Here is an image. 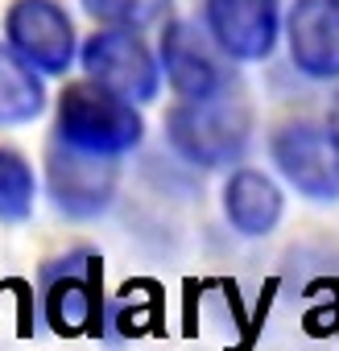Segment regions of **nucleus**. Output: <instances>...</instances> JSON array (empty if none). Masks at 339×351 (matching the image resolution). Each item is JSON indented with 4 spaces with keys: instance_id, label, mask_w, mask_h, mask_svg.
<instances>
[{
    "instance_id": "f257e3e1",
    "label": "nucleus",
    "mask_w": 339,
    "mask_h": 351,
    "mask_svg": "<svg viewBox=\"0 0 339 351\" xmlns=\"http://www.w3.org/2000/svg\"><path fill=\"white\" fill-rule=\"evenodd\" d=\"M54 136L100 157H124L145 141V120L137 104L95 79L67 83L54 112Z\"/></svg>"
},
{
    "instance_id": "f03ea898",
    "label": "nucleus",
    "mask_w": 339,
    "mask_h": 351,
    "mask_svg": "<svg viewBox=\"0 0 339 351\" xmlns=\"http://www.w3.org/2000/svg\"><path fill=\"white\" fill-rule=\"evenodd\" d=\"M253 112L248 99L236 91V83L211 99H183L165 112V136L178 157L203 169L232 165L248 149Z\"/></svg>"
},
{
    "instance_id": "7ed1b4c3",
    "label": "nucleus",
    "mask_w": 339,
    "mask_h": 351,
    "mask_svg": "<svg viewBox=\"0 0 339 351\" xmlns=\"http://www.w3.org/2000/svg\"><path fill=\"white\" fill-rule=\"evenodd\" d=\"M104 261L95 252H71L46 273L42 318L54 335H104Z\"/></svg>"
},
{
    "instance_id": "20e7f679",
    "label": "nucleus",
    "mask_w": 339,
    "mask_h": 351,
    "mask_svg": "<svg viewBox=\"0 0 339 351\" xmlns=\"http://www.w3.org/2000/svg\"><path fill=\"white\" fill-rule=\"evenodd\" d=\"M269 157L277 173L310 203H335L339 199V141L327 124L314 120H290L273 128Z\"/></svg>"
},
{
    "instance_id": "39448f33",
    "label": "nucleus",
    "mask_w": 339,
    "mask_h": 351,
    "mask_svg": "<svg viewBox=\"0 0 339 351\" xmlns=\"http://www.w3.org/2000/svg\"><path fill=\"white\" fill-rule=\"evenodd\" d=\"M79 62L87 71V79L128 95L132 104H149L157 99V87H161V66L153 58V50L145 46L141 29H116V25H104L95 29L83 50H79Z\"/></svg>"
},
{
    "instance_id": "423d86ee",
    "label": "nucleus",
    "mask_w": 339,
    "mask_h": 351,
    "mask_svg": "<svg viewBox=\"0 0 339 351\" xmlns=\"http://www.w3.org/2000/svg\"><path fill=\"white\" fill-rule=\"evenodd\" d=\"M161 71L178 99H211L236 83L228 54L220 50L211 29H199L195 21H170L161 29Z\"/></svg>"
},
{
    "instance_id": "0eeeda50",
    "label": "nucleus",
    "mask_w": 339,
    "mask_h": 351,
    "mask_svg": "<svg viewBox=\"0 0 339 351\" xmlns=\"http://www.w3.org/2000/svg\"><path fill=\"white\" fill-rule=\"evenodd\" d=\"M46 186H50V199L62 215L91 219V215L108 211V203L116 195V157L83 153V149L50 136V145H46Z\"/></svg>"
},
{
    "instance_id": "6e6552de",
    "label": "nucleus",
    "mask_w": 339,
    "mask_h": 351,
    "mask_svg": "<svg viewBox=\"0 0 339 351\" xmlns=\"http://www.w3.org/2000/svg\"><path fill=\"white\" fill-rule=\"evenodd\" d=\"M5 42L42 75H67L75 66V21L58 0H13L5 13Z\"/></svg>"
},
{
    "instance_id": "1a4fd4ad",
    "label": "nucleus",
    "mask_w": 339,
    "mask_h": 351,
    "mask_svg": "<svg viewBox=\"0 0 339 351\" xmlns=\"http://www.w3.org/2000/svg\"><path fill=\"white\" fill-rule=\"evenodd\" d=\"M203 21L220 50L236 62H265L281 38L277 0H207Z\"/></svg>"
},
{
    "instance_id": "9d476101",
    "label": "nucleus",
    "mask_w": 339,
    "mask_h": 351,
    "mask_svg": "<svg viewBox=\"0 0 339 351\" xmlns=\"http://www.w3.org/2000/svg\"><path fill=\"white\" fill-rule=\"evenodd\" d=\"M285 46L298 75L314 83L339 79V0H294L285 13Z\"/></svg>"
},
{
    "instance_id": "9b49d317",
    "label": "nucleus",
    "mask_w": 339,
    "mask_h": 351,
    "mask_svg": "<svg viewBox=\"0 0 339 351\" xmlns=\"http://www.w3.org/2000/svg\"><path fill=\"white\" fill-rule=\"evenodd\" d=\"M224 215L240 236H269L281 219V186L261 169H232L224 182Z\"/></svg>"
},
{
    "instance_id": "f8f14e48",
    "label": "nucleus",
    "mask_w": 339,
    "mask_h": 351,
    "mask_svg": "<svg viewBox=\"0 0 339 351\" xmlns=\"http://www.w3.org/2000/svg\"><path fill=\"white\" fill-rule=\"evenodd\" d=\"M46 112V83L9 42H0V124H30Z\"/></svg>"
},
{
    "instance_id": "ddd939ff",
    "label": "nucleus",
    "mask_w": 339,
    "mask_h": 351,
    "mask_svg": "<svg viewBox=\"0 0 339 351\" xmlns=\"http://www.w3.org/2000/svg\"><path fill=\"white\" fill-rule=\"evenodd\" d=\"M34 199H38L34 165L17 149L0 145V223H25L34 215Z\"/></svg>"
},
{
    "instance_id": "4468645a",
    "label": "nucleus",
    "mask_w": 339,
    "mask_h": 351,
    "mask_svg": "<svg viewBox=\"0 0 339 351\" xmlns=\"http://www.w3.org/2000/svg\"><path fill=\"white\" fill-rule=\"evenodd\" d=\"M141 293H145V281H128L120 289V302H116L120 330L124 335H161V306H165L161 298H165V289L153 285L149 298H141Z\"/></svg>"
},
{
    "instance_id": "2eb2a0df",
    "label": "nucleus",
    "mask_w": 339,
    "mask_h": 351,
    "mask_svg": "<svg viewBox=\"0 0 339 351\" xmlns=\"http://www.w3.org/2000/svg\"><path fill=\"white\" fill-rule=\"evenodd\" d=\"M83 13L100 25H116V29H145L161 17L165 0H79Z\"/></svg>"
},
{
    "instance_id": "dca6fc26",
    "label": "nucleus",
    "mask_w": 339,
    "mask_h": 351,
    "mask_svg": "<svg viewBox=\"0 0 339 351\" xmlns=\"http://www.w3.org/2000/svg\"><path fill=\"white\" fill-rule=\"evenodd\" d=\"M306 335L323 339V335H339V281L335 277H318L306 285V314H302Z\"/></svg>"
},
{
    "instance_id": "f3484780",
    "label": "nucleus",
    "mask_w": 339,
    "mask_h": 351,
    "mask_svg": "<svg viewBox=\"0 0 339 351\" xmlns=\"http://www.w3.org/2000/svg\"><path fill=\"white\" fill-rule=\"evenodd\" d=\"M220 285H224V293H228V310L240 318V343L228 347V351H253L257 339H261V330H265V318H269V306H273V293H277V277H269V281L261 285L253 314H244V306H240V285H236V281H220Z\"/></svg>"
},
{
    "instance_id": "a211bd4d",
    "label": "nucleus",
    "mask_w": 339,
    "mask_h": 351,
    "mask_svg": "<svg viewBox=\"0 0 339 351\" xmlns=\"http://www.w3.org/2000/svg\"><path fill=\"white\" fill-rule=\"evenodd\" d=\"M9 285H13V293H17V335L30 339L34 326H38V318H34V285L21 281V277H9Z\"/></svg>"
},
{
    "instance_id": "6ab92c4d",
    "label": "nucleus",
    "mask_w": 339,
    "mask_h": 351,
    "mask_svg": "<svg viewBox=\"0 0 339 351\" xmlns=\"http://www.w3.org/2000/svg\"><path fill=\"white\" fill-rule=\"evenodd\" d=\"M327 128L335 132V141H339V91L331 95V108H327Z\"/></svg>"
}]
</instances>
